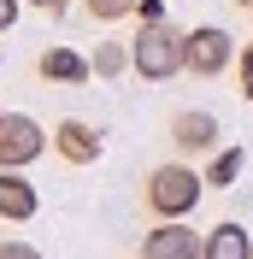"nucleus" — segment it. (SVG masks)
I'll return each mask as SVG.
<instances>
[{"label": "nucleus", "mask_w": 253, "mask_h": 259, "mask_svg": "<svg viewBox=\"0 0 253 259\" xmlns=\"http://www.w3.org/2000/svg\"><path fill=\"white\" fill-rule=\"evenodd\" d=\"M35 77H41V82H59V89H82V82L95 77V65L82 59L77 48H48L41 59H35Z\"/></svg>", "instance_id": "8"}, {"label": "nucleus", "mask_w": 253, "mask_h": 259, "mask_svg": "<svg viewBox=\"0 0 253 259\" xmlns=\"http://www.w3.org/2000/svg\"><path fill=\"white\" fill-rule=\"evenodd\" d=\"M218 118L200 112V106H189V112H177L171 118V147H177V159H200V153H218Z\"/></svg>", "instance_id": "6"}, {"label": "nucleus", "mask_w": 253, "mask_h": 259, "mask_svg": "<svg viewBox=\"0 0 253 259\" xmlns=\"http://www.w3.org/2000/svg\"><path fill=\"white\" fill-rule=\"evenodd\" d=\"M136 53V77L147 82H171L177 71H189V30H177V24H142V35L130 41Z\"/></svg>", "instance_id": "2"}, {"label": "nucleus", "mask_w": 253, "mask_h": 259, "mask_svg": "<svg viewBox=\"0 0 253 259\" xmlns=\"http://www.w3.org/2000/svg\"><path fill=\"white\" fill-rule=\"evenodd\" d=\"M48 130L35 124L30 112H0V165L6 171H24V165H35L41 153H48Z\"/></svg>", "instance_id": "3"}, {"label": "nucleus", "mask_w": 253, "mask_h": 259, "mask_svg": "<svg viewBox=\"0 0 253 259\" xmlns=\"http://www.w3.org/2000/svg\"><path fill=\"white\" fill-rule=\"evenodd\" d=\"M142 259H206V236L189 230V218H159L142 242Z\"/></svg>", "instance_id": "5"}, {"label": "nucleus", "mask_w": 253, "mask_h": 259, "mask_svg": "<svg viewBox=\"0 0 253 259\" xmlns=\"http://www.w3.org/2000/svg\"><path fill=\"white\" fill-rule=\"evenodd\" d=\"M236 77H241V95L253 100V48H241V59H236Z\"/></svg>", "instance_id": "15"}, {"label": "nucleus", "mask_w": 253, "mask_h": 259, "mask_svg": "<svg viewBox=\"0 0 253 259\" xmlns=\"http://www.w3.org/2000/svg\"><path fill=\"white\" fill-rule=\"evenodd\" d=\"M236 6H247V12H253V0H236Z\"/></svg>", "instance_id": "18"}, {"label": "nucleus", "mask_w": 253, "mask_h": 259, "mask_svg": "<svg viewBox=\"0 0 253 259\" xmlns=\"http://www.w3.org/2000/svg\"><path fill=\"white\" fill-rule=\"evenodd\" d=\"M200 194H206V177L194 171L189 159H165V165H153V171H147L142 200H147V212H153V218H189V212L200 206Z\"/></svg>", "instance_id": "1"}, {"label": "nucleus", "mask_w": 253, "mask_h": 259, "mask_svg": "<svg viewBox=\"0 0 253 259\" xmlns=\"http://www.w3.org/2000/svg\"><path fill=\"white\" fill-rule=\"evenodd\" d=\"M30 6H41V12H65L71 0H30Z\"/></svg>", "instance_id": "17"}, {"label": "nucleus", "mask_w": 253, "mask_h": 259, "mask_svg": "<svg viewBox=\"0 0 253 259\" xmlns=\"http://www.w3.org/2000/svg\"><path fill=\"white\" fill-rule=\"evenodd\" d=\"M241 171H247V153H241V147H218L212 165H206V189H236Z\"/></svg>", "instance_id": "11"}, {"label": "nucleus", "mask_w": 253, "mask_h": 259, "mask_svg": "<svg viewBox=\"0 0 253 259\" xmlns=\"http://www.w3.org/2000/svg\"><path fill=\"white\" fill-rule=\"evenodd\" d=\"M100 130L95 124H82V118H59L53 124V153H59L65 165H95L100 159Z\"/></svg>", "instance_id": "7"}, {"label": "nucleus", "mask_w": 253, "mask_h": 259, "mask_svg": "<svg viewBox=\"0 0 253 259\" xmlns=\"http://www.w3.org/2000/svg\"><path fill=\"white\" fill-rule=\"evenodd\" d=\"M236 59H241V48H236V35L224 30V24L189 30V77H224Z\"/></svg>", "instance_id": "4"}, {"label": "nucleus", "mask_w": 253, "mask_h": 259, "mask_svg": "<svg viewBox=\"0 0 253 259\" xmlns=\"http://www.w3.org/2000/svg\"><path fill=\"white\" fill-rule=\"evenodd\" d=\"M206 259H253V230L224 218V224L206 230Z\"/></svg>", "instance_id": "10"}, {"label": "nucleus", "mask_w": 253, "mask_h": 259, "mask_svg": "<svg viewBox=\"0 0 253 259\" xmlns=\"http://www.w3.org/2000/svg\"><path fill=\"white\" fill-rule=\"evenodd\" d=\"M18 6H24V0H0V35L18 24Z\"/></svg>", "instance_id": "16"}, {"label": "nucleus", "mask_w": 253, "mask_h": 259, "mask_svg": "<svg viewBox=\"0 0 253 259\" xmlns=\"http://www.w3.org/2000/svg\"><path fill=\"white\" fill-rule=\"evenodd\" d=\"M35 206H41V200H35V183L24 177V171H6V165H0V218H12V224H30V218H35Z\"/></svg>", "instance_id": "9"}, {"label": "nucleus", "mask_w": 253, "mask_h": 259, "mask_svg": "<svg viewBox=\"0 0 253 259\" xmlns=\"http://www.w3.org/2000/svg\"><path fill=\"white\" fill-rule=\"evenodd\" d=\"M0 259H48V253L30 247V242H0Z\"/></svg>", "instance_id": "14"}, {"label": "nucleus", "mask_w": 253, "mask_h": 259, "mask_svg": "<svg viewBox=\"0 0 253 259\" xmlns=\"http://www.w3.org/2000/svg\"><path fill=\"white\" fill-rule=\"evenodd\" d=\"M95 24H118V18H136L142 12V0H82Z\"/></svg>", "instance_id": "13"}, {"label": "nucleus", "mask_w": 253, "mask_h": 259, "mask_svg": "<svg viewBox=\"0 0 253 259\" xmlns=\"http://www.w3.org/2000/svg\"><path fill=\"white\" fill-rule=\"evenodd\" d=\"M89 65H95V77H124V71H136V53H130L124 48V41H95V59H89Z\"/></svg>", "instance_id": "12"}]
</instances>
